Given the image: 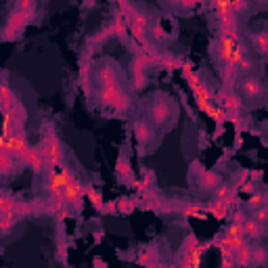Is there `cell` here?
I'll use <instances>...</instances> for the list:
<instances>
[{"label": "cell", "instance_id": "18", "mask_svg": "<svg viewBox=\"0 0 268 268\" xmlns=\"http://www.w3.org/2000/svg\"><path fill=\"white\" fill-rule=\"evenodd\" d=\"M254 42H256V49L260 53H268V34H256Z\"/></svg>", "mask_w": 268, "mask_h": 268}, {"label": "cell", "instance_id": "1", "mask_svg": "<svg viewBox=\"0 0 268 268\" xmlns=\"http://www.w3.org/2000/svg\"><path fill=\"white\" fill-rule=\"evenodd\" d=\"M218 49H220V59L225 61L231 70H237L241 59L245 57V49L241 47V42H239L235 30H222Z\"/></svg>", "mask_w": 268, "mask_h": 268}, {"label": "cell", "instance_id": "9", "mask_svg": "<svg viewBox=\"0 0 268 268\" xmlns=\"http://www.w3.org/2000/svg\"><path fill=\"white\" fill-rule=\"evenodd\" d=\"M220 248H229V250H233V252H237V250H241L243 245H245V237H239V235H225L220 239Z\"/></svg>", "mask_w": 268, "mask_h": 268}, {"label": "cell", "instance_id": "17", "mask_svg": "<svg viewBox=\"0 0 268 268\" xmlns=\"http://www.w3.org/2000/svg\"><path fill=\"white\" fill-rule=\"evenodd\" d=\"M13 158H15V155L9 153V151H3V153H0V162H3V172H5V174L11 172V168H13Z\"/></svg>", "mask_w": 268, "mask_h": 268}, {"label": "cell", "instance_id": "20", "mask_svg": "<svg viewBox=\"0 0 268 268\" xmlns=\"http://www.w3.org/2000/svg\"><path fill=\"white\" fill-rule=\"evenodd\" d=\"M254 218L260 222V225H264V222H268V206H262V208L254 210Z\"/></svg>", "mask_w": 268, "mask_h": 268}, {"label": "cell", "instance_id": "12", "mask_svg": "<svg viewBox=\"0 0 268 268\" xmlns=\"http://www.w3.org/2000/svg\"><path fill=\"white\" fill-rule=\"evenodd\" d=\"M24 162H26L28 166H32L36 172H40V170H42V155H40L38 151H34V149H30V151L26 153Z\"/></svg>", "mask_w": 268, "mask_h": 268}, {"label": "cell", "instance_id": "10", "mask_svg": "<svg viewBox=\"0 0 268 268\" xmlns=\"http://www.w3.org/2000/svg\"><path fill=\"white\" fill-rule=\"evenodd\" d=\"M243 235H245V237H252V239L260 237V235H262L260 222H258L256 218H245V222H243Z\"/></svg>", "mask_w": 268, "mask_h": 268}, {"label": "cell", "instance_id": "27", "mask_svg": "<svg viewBox=\"0 0 268 268\" xmlns=\"http://www.w3.org/2000/svg\"><path fill=\"white\" fill-rule=\"evenodd\" d=\"M262 3H264V0H262Z\"/></svg>", "mask_w": 268, "mask_h": 268}, {"label": "cell", "instance_id": "24", "mask_svg": "<svg viewBox=\"0 0 268 268\" xmlns=\"http://www.w3.org/2000/svg\"><path fill=\"white\" fill-rule=\"evenodd\" d=\"M252 67H254V63H252L250 59H245V57L241 59V63H239V70H243V72H250Z\"/></svg>", "mask_w": 268, "mask_h": 268}, {"label": "cell", "instance_id": "6", "mask_svg": "<svg viewBox=\"0 0 268 268\" xmlns=\"http://www.w3.org/2000/svg\"><path fill=\"white\" fill-rule=\"evenodd\" d=\"M168 118H170V103L160 101V103H153V105H151V109H149V120H151L155 126H166V124H168Z\"/></svg>", "mask_w": 268, "mask_h": 268}, {"label": "cell", "instance_id": "4", "mask_svg": "<svg viewBox=\"0 0 268 268\" xmlns=\"http://www.w3.org/2000/svg\"><path fill=\"white\" fill-rule=\"evenodd\" d=\"M84 195V189L80 185L78 178H74L72 172L65 170V191H63V199L67 204H78V199Z\"/></svg>", "mask_w": 268, "mask_h": 268}, {"label": "cell", "instance_id": "2", "mask_svg": "<svg viewBox=\"0 0 268 268\" xmlns=\"http://www.w3.org/2000/svg\"><path fill=\"white\" fill-rule=\"evenodd\" d=\"M0 149L13 153L15 158H21V160H24L26 153L30 151L28 141H26L24 134H21V130H15L11 134H3V137H0Z\"/></svg>", "mask_w": 268, "mask_h": 268}, {"label": "cell", "instance_id": "19", "mask_svg": "<svg viewBox=\"0 0 268 268\" xmlns=\"http://www.w3.org/2000/svg\"><path fill=\"white\" fill-rule=\"evenodd\" d=\"M137 132H139V134H137L139 141L145 143V141L151 137V126H147V124H139V126H137Z\"/></svg>", "mask_w": 268, "mask_h": 268}, {"label": "cell", "instance_id": "8", "mask_svg": "<svg viewBox=\"0 0 268 268\" xmlns=\"http://www.w3.org/2000/svg\"><path fill=\"white\" fill-rule=\"evenodd\" d=\"M47 158H49V162H51V166H53V168H57V166H59L61 147H59V143H57V139H55V137H49V139H47Z\"/></svg>", "mask_w": 268, "mask_h": 268}, {"label": "cell", "instance_id": "7", "mask_svg": "<svg viewBox=\"0 0 268 268\" xmlns=\"http://www.w3.org/2000/svg\"><path fill=\"white\" fill-rule=\"evenodd\" d=\"M49 191L55 199H63V191H65V170L61 172H53L49 176Z\"/></svg>", "mask_w": 268, "mask_h": 268}, {"label": "cell", "instance_id": "15", "mask_svg": "<svg viewBox=\"0 0 268 268\" xmlns=\"http://www.w3.org/2000/svg\"><path fill=\"white\" fill-rule=\"evenodd\" d=\"M15 101H17V99L13 97L11 88H9L7 84H3V111H9V109H11V105H17Z\"/></svg>", "mask_w": 268, "mask_h": 268}, {"label": "cell", "instance_id": "11", "mask_svg": "<svg viewBox=\"0 0 268 268\" xmlns=\"http://www.w3.org/2000/svg\"><path fill=\"white\" fill-rule=\"evenodd\" d=\"M220 99H222L220 105L225 107L227 111H239V109H241V101H239V97H235V95H231V93H225Z\"/></svg>", "mask_w": 268, "mask_h": 268}, {"label": "cell", "instance_id": "14", "mask_svg": "<svg viewBox=\"0 0 268 268\" xmlns=\"http://www.w3.org/2000/svg\"><path fill=\"white\" fill-rule=\"evenodd\" d=\"M252 260H254V252L248 248V245H243L241 250H237V252H235V262H237V264H241V266L250 264Z\"/></svg>", "mask_w": 268, "mask_h": 268}, {"label": "cell", "instance_id": "26", "mask_svg": "<svg viewBox=\"0 0 268 268\" xmlns=\"http://www.w3.org/2000/svg\"><path fill=\"white\" fill-rule=\"evenodd\" d=\"M88 197H91V201H93V204H95L97 208L103 204V199H101V195H99L97 191H91V193H88Z\"/></svg>", "mask_w": 268, "mask_h": 268}, {"label": "cell", "instance_id": "23", "mask_svg": "<svg viewBox=\"0 0 268 268\" xmlns=\"http://www.w3.org/2000/svg\"><path fill=\"white\" fill-rule=\"evenodd\" d=\"M172 5H178V7H193V5H197L199 0H170Z\"/></svg>", "mask_w": 268, "mask_h": 268}, {"label": "cell", "instance_id": "13", "mask_svg": "<svg viewBox=\"0 0 268 268\" xmlns=\"http://www.w3.org/2000/svg\"><path fill=\"white\" fill-rule=\"evenodd\" d=\"M227 208H229V204H227V201L216 199V201H212V204H210L208 212H210V214H214L216 218H225V216H227Z\"/></svg>", "mask_w": 268, "mask_h": 268}, {"label": "cell", "instance_id": "5", "mask_svg": "<svg viewBox=\"0 0 268 268\" xmlns=\"http://www.w3.org/2000/svg\"><path fill=\"white\" fill-rule=\"evenodd\" d=\"M239 91H241V95H243L245 99H248V101H256V99H262V95H264V86H262L260 80L248 76V78H243V80H241Z\"/></svg>", "mask_w": 268, "mask_h": 268}, {"label": "cell", "instance_id": "22", "mask_svg": "<svg viewBox=\"0 0 268 268\" xmlns=\"http://www.w3.org/2000/svg\"><path fill=\"white\" fill-rule=\"evenodd\" d=\"M227 233H229V235H239V237H245V235H243V225H241V222H233V225L227 229Z\"/></svg>", "mask_w": 268, "mask_h": 268}, {"label": "cell", "instance_id": "3", "mask_svg": "<svg viewBox=\"0 0 268 268\" xmlns=\"http://www.w3.org/2000/svg\"><path fill=\"white\" fill-rule=\"evenodd\" d=\"M214 9H216V15H218L222 30H235L237 19H235V11H233L231 0H214Z\"/></svg>", "mask_w": 268, "mask_h": 268}, {"label": "cell", "instance_id": "16", "mask_svg": "<svg viewBox=\"0 0 268 268\" xmlns=\"http://www.w3.org/2000/svg\"><path fill=\"white\" fill-rule=\"evenodd\" d=\"M262 206H266L264 193H256V195H250V197H248V208L258 210V208H262Z\"/></svg>", "mask_w": 268, "mask_h": 268}, {"label": "cell", "instance_id": "25", "mask_svg": "<svg viewBox=\"0 0 268 268\" xmlns=\"http://www.w3.org/2000/svg\"><path fill=\"white\" fill-rule=\"evenodd\" d=\"M231 3H233V11H235V13H241V11L245 9V5H248L245 0H231Z\"/></svg>", "mask_w": 268, "mask_h": 268}, {"label": "cell", "instance_id": "21", "mask_svg": "<svg viewBox=\"0 0 268 268\" xmlns=\"http://www.w3.org/2000/svg\"><path fill=\"white\" fill-rule=\"evenodd\" d=\"M206 189H214V187H220V178L216 174H206V181H204Z\"/></svg>", "mask_w": 268, "mask_h": 268}]
</instances>
